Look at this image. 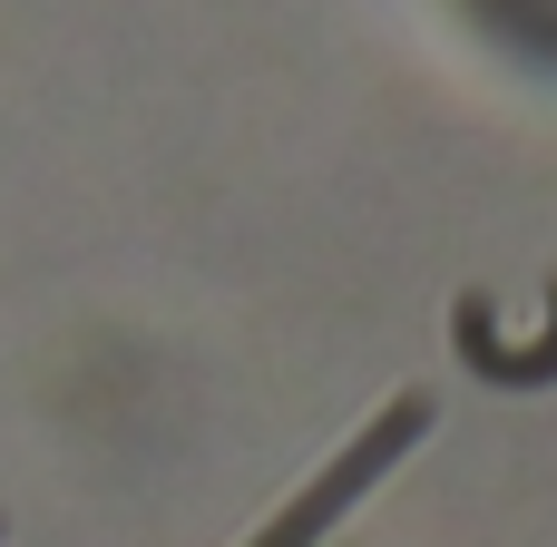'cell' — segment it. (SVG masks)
I'll list each match as a JSON object with an SVG mask.
<instances>
[{
	"mask_svg": "<svg viewBox=\"0 0 557 547\" xmlns=\"http://www.w3.org/2000/svg\"><path fill=\"white\" fill-rule=\"evenodd\" d=\"M411 440H421V401H392V411H382V421H372V431H362V440H352V450H343V460H333L294 509H274L245 547H323L362 489H382V480L401 470V450H411Z\"/></svg>",
	"mask_w": 557,
	"mask_h": 547,
	"instance_id": "6da1fadb",
	"label": "cell"
}]
</instances>
